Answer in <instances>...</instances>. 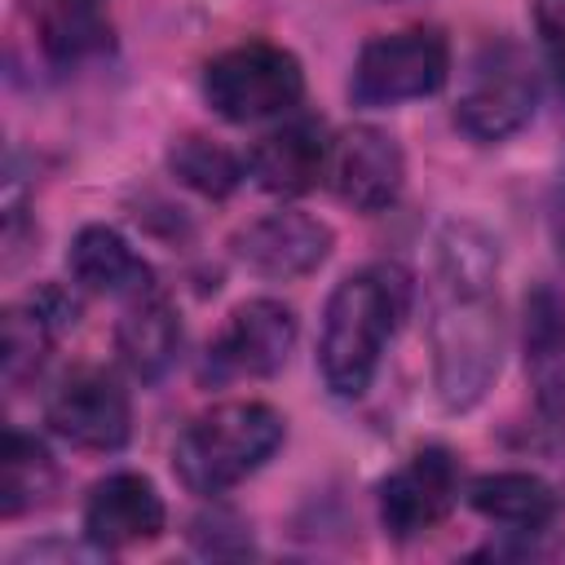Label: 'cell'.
Returning a JSON list of instances; mask_svg holds the SVG:
<instances>
[{"label":"cell","mask_w":565,"mask_h":565,"mask_svg":"<svg viewBox=\"0 0 565 565\" xmlns=\"http://www.w3.org/2000/svg\"><path fill=\"white\" fill-rule=\"evenodd\" d=\"M327 159H331L327 124L313 115H296L256 141L247 168L269 194H309L322 181Z\"/></svg>","instance_id":"obj_15"},{"label":"cell","mask_w":565,"mask_h":565,"mask_svg":"<svg viewBox=\"0 0 565 565\" xmlns=\"http://www.w3.org/2000/svg\"><path fill=\"white\" fill-rule=\"evenodd\" d=\"M331 243H335L331 225L300 212V207L265 212L230 238L238 265H247L260 278H282V282L313 274L331 256Z\"/></svg>","instance_id":"obj_10"},{"label":"cell","mask_w":565,"mask_h":565,"mask_svg":"<svg viewBox=\"0 0 565 565\" xmlns=\"http://www.w3.org/2000/svg\"><path fill=\"white\" fill-rule=\"evenodd\" d=\"M115 349L137 380L154 384L177 362V349H181V318H177L172 300L159 296L154 287L132 296V305L124 309V318L115 327Z\"/></svg>","instance_id":"obj_17"},{"label":"cell","mask_w":565,"mask_h":565,"mask_svg":"<svg viewBox=\"0 0 565 565\" xmlns=\"http://www.w3.org/2000/svg\"><path fill=\"white\" fill-rule=\"evenodd\" d=\"M66 269L93 296H128L132 300L154 287V274L141 260V252L110 225H84L66 252Z\"/></svg>","instance_id":"obj_16"},{"label":"cell","mask_w":565,"mask_h":565,"mask_svg":"<svg viewBox=\"0 0 565 565\" xmlns=\"http://www.w3.org/2000/svg\"><path fill=\"white\" fill-rule=\"evenodd\" d=\"M331 181H335V194L353 212L375 216L397 203L406 185V154L393 132L375 124H358L331 150Z\"/></svg>","instance_id":"obj_11"},{"label":"cell","mask_w":565,"mask_h":565,"mask_svg":"<svg viewBox=\"0 0 565 565\" xmlns=\"http://www.w3.org/2000/svg\"><path fill=\"white\" fill-rule=\"evenodd\" d=\"M534 106H539V75L530 53L508 35L486 40L468 62V75L455 102L459 132H468L481 146L503 141L534 119Z\"/></svg>","instance_id":"obj_5"},{"label":"cell","mask_w":565,"mask_h":565,"mask_svg":"<svg viewBox=\"0 0 565 565\" xmlns=\"http://www.w3.org/2000/svg\"><path fill=\"white\" fill-rule=\"evenodd\" d=\"M168 525L163 494L141 472H110L84 499V539L97 552H119L159 539Z\"/></svg>","instance_id":"obj_12"},{"label":"cell","mask_w":565,"mask_h":565,"mask_svg":"<svg viewBox=\"0 0 565 565\" xmlns=\"http://www.w3.org/2000/svg\"><path fill=\"white\" fill-rule=\"evenodd\" d=\"M282 437L287 424L269 402H221L181 428L172 446V472L190 494L212 499L265 468Z\"/></svg>","instance_id":"obj_3"},{"label":"cell","mask_w":565,"mask_h":565,"mask_svg":"<svg viewBox=\"0 0 565 565\" xmlns=\"http://www.w3.org/2000/svg\"><path fill=\"white\" fill-rule=\"evenodd\" d=\"M450 75V44L437 26H402L362 44L349 97L358 106H397L415 97H433Z\"/></svg>","instance_id":"obj_6"},{"label":"cell","mask_w":565,"mask_h":565,"mask_svg":"<svg viewBox=\"0 0 565 565\" xmlns=\"http://www.w3.org/2000/svg\"><path fill=\"white\" fill-rule=\"evenodd\" d=\"M433 287V384L446 411H472L499 375V243L477 221H446L437 230Z\"/></svg>","instance_id":"obj_1"},{"label":"cell","mask_w":565,"mask_h":565,"mask_svg":"<svg viewBox=\"0 0 565 565\" xmlns=\"http://www.w3.org/2000/svg\"><path fill=\"white\" fill-rule=\"evenodd\" d=\"M44 419L49 428L75 446V450H97V455H110L119 446H128L132 437V406H128V393L115 384V375L97 371V366H79L71 371L49 406H44Z\"/></svg>","instance_id":"obj_8"},{"label":"cell","mask_w":565,"mask_h":565,"mask_svg":"<svg viewBox=\"0 0 565 565\" xmlns=\"http://www.w3.org/2000/svg\"><path fill=\"white\" fill-rule=\"evenodd\" d=\"M57 494V463L44 450V441H35L22 428L4 433V450H0V516L13 521L31 508H44Z\"/></svg>","instance_id":"obj_19"},{"label":"cell","mask_w":565,"mask_h":565,"mask_svg":"<svg viewBox=\"0 0 565 565\" xmlns=\"http://www.w3.org/2000/svg\"><path fill=\"white\" fill-rule=\"evenodd\" d=\"M411 313V274L393 260H371L335 282L322 309L318 371L335 397H362L380 371L384 344Z\"/></svg>","instance_id":"obj_2"},{"label":"cell","mask_w":565,"mask_h":565,"mask_svg":"<svg viewBox=\"0 0 565 565\" xmlns=\"http://www.w3.org/2000/svg\"><path fill=\"white\" fill-rule=\"evenodd\" d=\"M40 40L57 62L88 57L110 44V26L102 22L97 4H75V0H53L40 18Z\"/></svg>","instance_id":"obj_21"},{"label":"cell","mask_w":565,"mask_h":565,"mask_svg":"<svg viewBox=\"0 0 565 565\" xmlns=\"http://www.w3.org/2000/svg\"><path fill=\"white\" fill-rule=\"evenodd\" d=\"M534 13V31H539V49L547 57V71L565 97V0H530Z\"/></svg>","instance_id":"obj_22"},{"label":"cell","mask_w":565,"mask_h":565,"mask_svg":"<svg viewBox=\"0 0 565 565\" xmlns=\"http://www.w3.org/2000/svg\"><path fill=\"white\" fill-rule=\"evenodd\" d=\"M75 322H79V305L57 282H44V287L26 291L22 300H13L4 309V349H0L4 384L22 388V380L40 371V362L49 358L57 335H66Z\"/></svg>","instance_id":"obj_14"},{"label":"cell","mask_w":565,"mask_h":565,"mask_svg":"<svg viewBox=\"0 0 565 565\" xmlns=\"http://www.w3.org/2000/svg\"><path fill=\"white\" fill-rule=\"evenodd\" d=\"M459 499V463L446 446L415 450L380 481V525L388 539H419L450 516Z\"/></svg>","instance_id":"obj_9"},{"label":"cell","mask_w":565,"mask_h":565,"mask_svg":"<svg viewBox=\"0 0 565 565\" xmlns=\"http://www.w3.org/2000/svg\"><path fill=\"white\" fill-rule=\"evenodd\" d=\"M168 168L181 185L199 190L203 199H225L238 190L243 181V163L234 150H225L221 141L203 137V132H185L168 146Z\"/></svg>","instance_id":"obj_20"},{"label":"cell","mask_w":565,"mask_h":565,"mask_svg":"<svg viewBox=\"0 0 565 565\" xmlns=\"http://www.w3.org/2000/svg\"><path fill=\"white\" fill-rule=\"evenodd\" d=\"M296 349V313L282 300L256 296L230 309L225 327L212 335L203 353V380L230 384V380H265L287 366Z\"/></svg>","instance_id":"obj_7"},{"label":"cell","mask_w":565,"mask_h":565,"mask_svg":"<svg viewBox=\"0 0 565 565\" xmlns=\"http://www.w3.org/2000/svg\"><path fill=\"white\" fill-rule=\"evenodd\" d=\"M468 503L512 534H543L561 508L556 490L534 472H486L468 486Z\"/></svg>","instance_id":"obj_18"},{"label":"cell","mask_w":565,"mask_h":565,"mask_svg":"<svg viewBox=\"0 0 565 565\" xmlns=\"http://www.w3.org/2000/svg\"><path fill=\"white\" fill-rule=\"evenodd\" d=\"M203 97L230 124L274 119L300 106L305 71L291 49L269 44V40H247V44L216 53L203 66Z\"/></svg>","instance_id":"obj_4"},{"label":"cell","mask_w":565,"mask_h":565,"mask_svg":"<svg viewBox=\"0 0 565 565\" xmlns=\"http://www.w3.org/2000/svg\"><path fill=\"white\" fill-rule=\"evenodd\" d=\"M75 4H97V0H75Z\"/></svg>","instance_id":"obj_23"},{"label":"cell","mask_w":565,"mask_h":565,"mask_svg":"<svg viewBox=\"0 0 565 565\" xmlns=\"http://www.w3.org/2000/svg\"><path fill=\"white\" fill-rule=\"evenodd\" d=\"M521 349L534 406L547 424L565 419V296L552 282H534L521 305Z\"/></svg>","instance_id":"obj_13"}]
</instances>
